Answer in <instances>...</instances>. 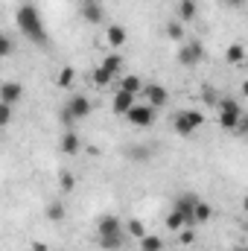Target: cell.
<instances>
[{
  "label": "cell",
  "instance_id": "6da1fadb",
  "mask_svg": "<svg viewBox=\"0 0 248 251\" xmlns=\"http://www.w3.org/2000/svg\"><path fill=\"white\" fill-rule=\"evenodd\" d=\"M15 21H18V29L24 32V38H29V41H32V44H38V47H47V44H50V38H47V29H44V21H41L38 9H35L32 3H24V6H18V12H15Z\"/></svg>",
  "mask_w": 248,
  "mask_h": 251
},
{
  "label": "cell",
  "instance_id": "7a4b0ae2",
  "mask_svg": "<svg viewBox=\"0 0 248 251\" xmlns=\"http://www.w3.org/2000/svg\"><path fill=\"white\" fill-rule=\"evenodd\" d=\"M91 111H94V102H91L85 94H70V97H67V102H64L62 120L67 123V128H70L76 120H85V117H91Z\"/></svg>",
  "mask_w": 248,
  "mask_h": 251
},
{
  "label": "cell",
  "instance_id": "3957f363",
  "mask_svg": "<svg viewBox=\"0 0 248 251\" xmlns=\"http://www.w3.org/2000/svg\"><path fill=\"white\" fill-rule=\"evenodd\" d=\"M204 126V114L201 111H196V108H184V111H178L175 117H173V128L187 137V134H193V131H198Z\"/></svg>",
  "mask_w": 248,
  "mask_h": 251
},
{
  "label": "cell",
  "instance_id": "277c9868",
  "mask_svg": "<svg viewBox=\"0 0 248 251\" xmlns=\"http://www.w3.org/2000/svg\"><path fill=\"white\" fill-rule=\"evenodd\" d=\"M219 126L225 128V131H237V128H243V114H240V105L234 102V100H219Z\"/></svg>",
  "mask_w": 248,
  "mask_h": 251
},
{
  "label": "cell",
  "instance_id": "5b68a950",
  "mask_svg": "<svg viewBox=\"0 0 248 251\" xmlns=\"http://www.w3.org/2000/svg\"><path fill=\"white\" fill-rule=\"evenodd\" d=\"M155 111H158V108H152V105H146V102H137V105L125 114V120H128V126H134V128H149V126L155 123Z\"/></svg>",
  "mask_w": 248,
  "mask_h": 251
},
{
  "label": "cell",
  "instance_id": "8992f818",
  "mask_svg": "<svg viewBox=\"0 0 248 251\" xmlns=\"http://www.w3.org/2000/svg\"><path fill=\"white\" fill-rule=\"evenodd\" d=\"M201 59H204L201 41H184V44L178 47V64H181V67H196Z\"/></svg>",
  "mask_w": 248,
  "mask_h": 251
},
{
  "label": "cell",
  "instance_id": "52a82bcc",
  "mask_svg": "<svg viewBox=\"0 0 248 251\" xmlns=\"http://www.w3.org/2000/svg\"><path fill=\"white\" fill-rule=\"evenodd\" d=\"M140 100H143L146 105H152V108H164V105L170 102V91H167L164 85H146L143 94H140Z\"/></svg>",
  "mask_w": 248,
  "mask_h": 251
},
{
  "label": "cell",
  "instance_id": "ba28073f",
  "mask_svg": "<svg viewBox=\"0 0 248 251\" xmlns=\"http://www.w3.org/2000/svg\"><path fill=\"white\" fill-rule=\"evenodd\" d=\"M198 201H201V199H198L196 193H181V196L175 199V210L187 219V225H196V204H198Z\"/></svg>",
  "mask_w": 248,
  "mask_h": 251
},
{
  "label": "cell",
  "instance_id": "9c48e42d",
  "mask_svg": "<svg viewBox=\"0 0 248 251\" xmlns=\"http://www.w3.org/2000/svg\"><path fill=\"white\" fill-rule=\"evenodd\" d=\"M79 15L88 21V24H102V18H105V9H102V3L99 0H79Z\"/></svg>",
  "mask_w": 248,
  "mask_h": 251
},
{
  "label": "cell",
  "instance_id": "30bf717a",
  "mask_svg": "<svg viewBox=\"0 0 248 251\" xmlns=\"http://www.w3.org/2000/svg\"><path fill=\"white\" fill-rule=\"evenodd\" d=\"M125 234L123 231V219L120 216H99V222H97V237H120Z\"/></svg>",
  "mask_w": 248,
  "mask_h": 251
},
{
  "label": "cell",
  "instance_id": "8fae6325",
  "mask_svg": "<svg viewBox=\"0 0 248 251\" xmlns=\"http://www.w3.org/2000/svg\"><path fill=\"white\" fill-rule=\"evenodd\" d=\"M24 100V85L21 82H3L0 85V105H18Z\"/></svg>",
  "mask_w": 248,
  "mask_h": 251
},
{
  "label": "cell",
  "instance_id": "7c38bea8",
  "mask_svg": "<svg viewBox=\"0 0 248 251\" xmlns=\"http://www.w3.org/2000/svg\"><path fill=\"white\" fill-rule=\"evenodd\" d=\"M134 105H137V97H134V94H128V91H123V88H117V94H114V100H111V111L125 117Z\"/></svg>",
  "mask_w": 248,
  "mask_h": 251
},
{
  "label": "cell",
  "instance_id": "4fadbf2b",
  "mask_svg": "<svg viewBox=\"0 0 248 251\" xmlns=\"http://www.w3.org/2000/svg\"><path fill=\"white\" fill-rule=\"evenodd\" d=\"M125 38H128V32H125V26H120V24H114V26H108V29H105V44H108L114 53L125 44Z\"/></svg>",
  "mask_w": 248,
  "mask_h": 251
},
{
  "label": "cell",
  "instance_id": "5bb4252c",
  "mask_svg": "<svg viewBox=\"0 0 248 251\" xmlns=\"http://www.w3.org/2000/svg\"><path fill=\"white\" fill-rule=\"evenodd\" d=\"M59 149H62L64 155H79V152H82V140H79V134H76L73 128H67V131L62 134Z\"/></svg>",
  "mask_w": 248,
  "mask_h": 251
},
{
  "label": "cell",
  "instance_id": "9a60e30c",
  "mask_svg": "<svg viewBox=\"0 0 248 251\" xmlns=\"http://www.w3.org/2000/svg\"><path fill=\"white\" fill-rule=\"evenodd\" d=\"M120 88L128 91V94H134V97H140V94H143V88H146V82H143L140 76L128 73V76H120Z\"/></svg>",
  "mask_w": 248,
  "mask_h": 251
},
{
  "label": "cell",
  "instance_id": "2e32d148",
  "mask_svg": "<svg viewBox=\"0 0 248 251\" xmlns=\"http://www.w3.org/2000/svg\"><path fill=\"white\" fill-rule=\"evenodd\" d=\"M114 79H117V76H114V73H111V70H105V67H102V64H97V67H94V70H91V82H94V85H97V88H108V85H111V82H114Z\"/></svg>",
  "mask_w": 248,
  "mask_h": 251
},
{
  "label": "cell",
  "instance_id": "e0dca14e",
  "mask_svg": "<svg viewBox=\"0 0 248 251\" xmlns=\"http://www.w3.org/2000/svg\"><path fill=\"white\" fill-rule=\"evenodd\" d=\"M196 15H198V3L196 0H178V21L190 24Z\"/></svg>",
  "mask_w": 248,
  "mask_h": 251
},
{
  "label": "cell",
  "instance_id": "ac0fdd59",
  "mask_svg": "<svg viewBox=\"0 0 248 251\" xmlns=\"http://www.w3.org/2000/svg\"><path fill=\"white\" fill-rule=\"evenodd\" d=\"M225 62H228V64H243V62H248V50L243 47V44H231V47L225 50Z\"/></svg>",
  "mask_w": 248,
  "mask_h": 251
},
{
  "label": "cell",
  "instance_id": "d6986e66",
  "mask_svg": "<svg viewBox=\"0 0 248 251\" xmlns=\"http://www.w3.org/2000/svg\"><path fill=\"white\" fill-rule=\"evenodd\" d=\"M76 82V70L70 67V64H64L62 70H59V76H56V85L59 88H64V91H70V85Z\"/></svg>",
  "mask_w": 248,
  "mask_h": 251
},
{
  "label": "cell",
  "instance_id": "ffe728a7",
  "mask_svg": "<svg viewBox=\"0 0 248 251\" xmlns=\"http://www.w3.org/2000/svg\"><path fill=\"white\" fill-rule=\"evenodd\" d=\"M102 67H105V70H111V73L120 79V70H123V56H120V53H108V56L102 59Z\"/></svg>",
  "mask_w": 248,
  "mask_h": 251
},
{
  "label": "cell",
  "instance_id": "44dd1931",
  "mask_svg": "<svg viewBox=\"0 0 248 251\" xmlns=\"http://www.w3.org/2000/svg\"><path fill=\"white\" fill-rule=\"evenodd\" d=\"M140 243V251H164V240L158 237V234H146L143 240H137Z\"/></svg>",
  "mask_w": 248,
  "mask_h": 251
},
{
  "label": "cell",
  "instance_id": "7402d4cb",
  "mask_svg": "<svg viewBox=\"0 0 248 251\" xmlns=\"http://www.w3.org/2000/svg\"><path fill=\"white\" fill-rule=\"evenodd\" d=\"M164 32H167V38H173V41H184V21H170Z\"/></svg>",
  "mask_w": 248,
  "mask_h": 251
},
{
  "label": "cell",
  "instance_id": "603a6c76",
  "mask_svg": "<svg viewBox=\"0 0 248 251\" xmlns=\"http://www.w3.org/2000/svg\"><path fill=\"white\" fill-rule=\"evenodd\" d=\"M213 219V207L207 204V201H198L196 204V225H204V222H210Z\"/></svg>",
  "mask_w": 248,
  "mask_h": 251
},
{
  "label": "cell",
  "instance_id": "cb8c5ba5",
  "mask_svg": "<svg viewBox=\"0 0 248 251\" xmlns=\"http://www.w3.org/2000/svg\"><path fill=\"white\" fill-rule=\"evenodd\" d=\"M125 234H128V237H134V240H143V237H146V225H143L140 219H128Z\"/></svg>",
  "mask_w": 248,
  "mask_h": 251
},
{
  "label": "cell",
  "instance_id": "d4e9b609",
  "mask_svg": "<svg viewBox=\"0 0 248 251\" xmlns=\"http://www.w3.org/2000/svg\"><path fill=\"white\" fill-rule=\"evenodd\" d=\"M123 240H125V234H120V237H99V249L120 251V249H123Z\"/></svg>",
  "mask_w": 248,
  "mask_h": 251
},
{
  "label": "cell",
  "instance_id": "484cf974",
  "mask_svg": "<svg viewBox=\"0 0 248 251\" xmlns=\"http://www.w3.org/2000/svg\"><path fill=\"white\" fill-rule=\"evenodd\" d=\"M167 228H170V231H175V234H178L181 228H187V219L178 213V210H175V207H173V213L167 216Z\"/></svg>",
  "mask_w": 248,
  "mask_h": 251
},
{
  "label": "cell",
  "instance_id": "4316f807",
  "mask_svg": "<svg viewBox=\"0 0 248 251\" xmlns=\"http://www.w3.org/2000/svg\"><path fill=\"white\" fill-rule=\"evenodd\" d=\"M47 219H50V222H62L64 219V204L62 201H50V204H47Z\"/></svg>",
  "mask_w": 248,
  "mask_h": 251
},
{
  "label": "cell",
  "instance_id": "83f0119b",
  "mask_svg": "<svg viewBox=\"0 0 248 251\" xmlns=\"http://www.w3.org/2000/svg\"><path fill=\"white\" fill-rule=\"evenodd\" d=\"M59 187H62V193H73V187H76V178H73L70 173H62V176H59Z\"/></svg>",
  "mask_w": 248,
  "mask_h": 251
},
{
  "label": "cell",
  "instance_id": "f1b7e54d",
  "mask_svg": "<svg viewBox=\"0 0 248 251\" xmlns=\"http://www.w3.org/2000/svg\"><path fill=\"white\" fill-rule=\"evenodd\" d=\"M193 240H196V234H193V225H187V228H181V231H178V243L190 246Z\"/></svg>",
  "mask_w": 248,
  "mask_h": 251
},
{
  "label": "cell",
  "instance_id": "f546056e",
  "mask_svg": "<svg viewBox=\"0 0 248 251\" xmlns=\"http://www.w3.org/2000/svg\"><path fill=\"white\" fill-rule=\"evenodd\" d=\"M12 47H15V44H12V38H9V35H3V38H0V56H12Z\"/></svg>",
  "mask_w": 248,
  "mask_h": 251
},
{
  "label": "cell",
  "instance_id": "4dcf8cb0",
  "mask_svg": "<svg viewBox=\"0 0 248 251\" xmlns=\"http://www.w3.org/2000/svg\"><path fill=\"white\" fill-rule=\"evenodd\" d=\"M12 123V105H0V126Z\"/></svg>",
  "mask_w": 248,
  "mask_h": 251
},
{
  "label": "cell",
  "instance_id": "1f68e13d",
  "mask_svg": "<svg viewBox=\"0 0 248 251\" xmlns=\"http://www.w3.org/2000/svg\"><path fill=\"white\" fill-rule=\"evenodd\" d=\"M201 94H204V100H207V102H213V100H216V91H210V88H204Z\"/></svg>",
  "mask_w": 248,
  "mask_h": 251
},
{
  "label": "cell",
  "instance_id": "d6a6232c",
  "mask_svg": "<svg viewBox=\"0 0 248 251\" xmlns=\"http://www.w3.org/2000/svg\"><path fill=\"white\" fill-rule=\"evenodd\" d=\"M248 0H228V6H234V9H240V6H246Z\"/></svg>",
  "mask_w": 248,
  "mask_h": 251
},
{
  "label": "cell",
  "instance_id": "836d02e7",
  "mask_svg": "<svg viewBox=\"0 0 248 251\" xmlns=\"http://www.w3.org/2000/svg\"><path fill=\"white\" fill-rule=\"evenodd\" d=\"M32 251H47V249H44V243H35V246H32Z\"/></svg>",
  "mask_w": 248,
  "mask_h": 251
},
{
  "label": "cell",
  "instance_id": "e575fe53",
  "mask_svg": "<svg viewBox=\"0 0 248 251\" xmlns=\"http://www.w3.org/2000/svg\"><path fill=\"white\" fill-rule=\"evenodd\" d=\"M243 97H246V100H248V79H246V82H243Z\"/></svg>",
  "mask_w": 248,
  "mask_h": 251
},
{
  "label": "cell",
  "instance_id": "d590c367",
  "mask_svg": "<svg viewBox=\"0 0 248 251\" xmlns=\"http://www.w3.org/2000/svg\"><path fill=\"white\" fill-rule=\"evenodd\" d=\"M243 210H246V216H248V196L243 199Z\"/></svg>",
  "mask_w": 248,
  "mask_h": 251
},
{
  "label": "cell",
  "instance_id": "8d00e7d4",
  "mask_svg": "<svg viewBox=\"0 0 248 251\" xmlns=\"http://www.w3.org/2000/svg\"><path fill=\"white\" fill-rule=\"evenodd\" d=\"M243 131H248V117H243Z\"/></svg>",
  "mask_w": 248,
  "mask_h": 251
},
{
  "label": "cell",
  "instance_id": "74e56055",
  "mask_svg": "<svg viewBox=\"0 0 248 251\" xmlns=\"http://www.w3.org/2000/svg\"><path fill=\"white\" fill-rule=\"evenodd\" d=\"M246 231H248V219H246Z\"/></svg>",
  "mask_w": 248,
  "mask_h": 251
}]
</instances>
